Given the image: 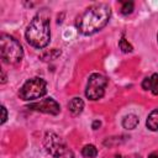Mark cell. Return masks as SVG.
I'll return each mask as SVG.
<instances>
[{"mask_svg":"<svg viewBox=\"0 0 158 158\" xmlns=\"http://www.w3.org/2000/svg\"><path fill=\"white\" fill-rule=\"evenodd\" d=\"M111 16V9L107 4L100 2L94 4L84 10L77 20H75V27L77 30L85 36L93 35L101 28H104Z\"/></svg>","mask_w":158,"mask_h":158,"instance_id":"1","label":"cell"},{"mask_svg":"<svg viewBox=\"0 0 158 158\" xmlns=\"http://www.w3.org/2000/svg\"><path fill=\"white\" fill-rule=\"evenodd\" d=\"M26 41L35 48H44L51 40L49 17L43 12H38L26 28Z\"/></svg>","mask_w":158,"mask_h":158,"instance_id":"2","label":"cell"},{"mask_svg":"<svg viewBox=\"0 0 158 158\" xmlns=\"http://www.w3.org/2000/svg\"><path fill=\"white\" fill-rule=\"evenodd\" d=\"M0 56L7 64H16L23 57V49L21 43L12 36L1 33L0 36Z\"/></svg>","mask_w":158,"mask_h":158,"instance_id":"3","label":"cell"},{"mask_svg":"<svg viewBox=\"0 0 158 158\" xmlns=\"http://www.w3.org/2000/svg\"><path fill=\"white\" fill-rule=\"evenodd\" d=\"M43 144L46 151L53 158H74V154L67 143L54 132H46Z\"/></svg>","mask_w":158,"mask_h":158,"instance_id":"4","label":"cell"},{"mask_svg":"<svg viewBox=\"0 0 158 158\" xmlns=\"http://www.w3.org/2000/svg\"><path fill=\"white\" fill-rule=\"evenodd\" d=\"M46 93H47L46 81L42 78L35 77L23 83V85L19 91V96L25 101H31L42 98L43 95H46Z\"/></svg>","mask_w":158,"mask_h":158,"instance_id":"5","label":"cell"},{"mask_svg":"<svg viewBox=\"0 0 158 158\" xmlns=\"http://www.w3.org/2000/svg\"><path fill=\"white\" fill-rule=\"evenodd\" d=\"M107 85V79L102 74L94 73L89 77L85 89V95L89 100H99L105 94V88Z\"/></svg>","mask_w":158,"mask_h":158,"instance_id":"6","label":"cell"},{"mask_svg":"<svg viewBox=\"0 0 158 158\" xmlns=\"http://www.w3.org/2000/svg\"><path fill=\"white\" fill-rule=\"evenodd\" d=\"M27 109L32 110V111L49 114V115H58L60 112L59 104L54 99H52V98H46V99H42L40 101L31 102V104L27 105Z\"/></svg>","mask_w":158,"mask_h":158,"instance_id":"7","label":"cell"},{"mask_svg":"<svg viewBox=\"0 0 158 158\" xmlns=\"http://www.w3.org/2000/svg\"><path fill=\"white\" fill-rule=\"evenodd\" d=\"M142 88L149 90L153 95H158V74L153 73L151 77H147L142 81Z\"/></svg>","mask_w":158,"mask_h":158,"instance_id":"8","label":"cell"},{"mask_svg":"<svg viewBox=\"0 0 158 158\" xmlns=\"http://www.w3.org/2000/svg\"><path fill=\"white\" fill-rule=\"evenodd\" d=\"M68 110L70 111L72 115L78 116L83 112L84 110V101L80 98H73L69 102H68Z\"/></svg>","mask_w":158,"mask_h":158,"instance_id":"9","label":"cell"},{"mask_svg":"<svg viewBox=\"0 0 158 158\" xmlns=\"http://www.w3.org/2000/svg\"><path fill=\"white\" fill-rule=\"evenodd\" d=\"M146 126L151 131H158V107L154 109L146 120Z\"/></svg>","mask_w":158,"mask_h":158,"instance_id":"10","label":"cell"},{"mask_svg":"<svg viewBox=\"0 0 158 158\" xmlns=\"http://www.w3.org/2000/svg\"><path fill=\"white\" fill-rule=\"evenodd\" d=\"M138 122H139V120H138V117H137L136 115L128 114V115H126V116L123 117V120H122V126H123V128H126V130H135V128L137 127Z\"/></svg>","mask_w":158,"mask_h":158,"instance_id":"11","label":"cell"},{"mask_svg":"<svg viewBox=\"0 0 158 158\" xmlns=\"http://www.w3.org/2000/svg\"><path fill=\"white\" fill-rule=\"evenodd\" d=\"M59 56H60V51L57 49V48H53V49H49V51H47V52H43V53L40 56V58H41L43 62H48V60L56 59V58L59 57Z\"/></svg>","mask_w":158,"mask_h":158,"instance_id":"12","label":"cell"},{"mask_svg":"<svg viewBox=\"0 0 158 158\" xmlns=\"http://www.w3.org/2000/svg\"><path fill=\"white\" fill-rule=\"evenodd\" d=\"M81 154L86 158H95L98 156V149L94 144H86L81 149Z\"/></svg>","mask_w":158,"mask_h":158,"instance_id":"13","label":"cell"},{"mask_svg":"<svg viewBox=\"0 0 158 158\" xmlns=\"http://www.w3.org/2000/svg\"><path fill=\"white\" fill-rule=\"evenodd\" d=\"M118 47H120V49H121L123 53H130V52L133 51V47L131 46V43H128V41H127L123 36H122L121 40L118 41Z\"/></svg>","mask_w":158,"mask_h":158,"instance_id":"14","label":"cell"},{"mask_svg":"<svg viewBox=\"0 0 158 158\" xmlns=\"http://www.w3.org/2000/svg\"><path fill=\"white\" fill-rule=\"evenodd\" d=\"M133 7H135V4L132 1H122L120 11H121L122 15H130L133 11Z\"/></svg>","mask_w":158,"mask_h":158,"instance_id":"15","label":"cell"},{"mask_svg":"<svg viewBox=\"0 0 158 158\" xmlns=\"http://www.w3.org/2000/svg\"><path fill=\"white\" fill-rule=\"evenodd\" d=\"M1 112H2V116H1V123H5V121L7 120V111H6V107L2 105L1 106Z\"/></svg>","mask_w":158,"mask_h":158,"instance_id":"16","label":"cell"},{"mask_svg":"<svg viewBox=\"0 0 158 158\" xmlns=\"http://www.w3.org/2000/svg\"><path fill=\"white\" fill-rule=\"evenodd\" d=\"M100 126H101V122H100L99 120H95V121L93 122V126H91V127H93V130H98Z\"/></svg>","mask_w":158,"mask_h":158,"instance_id":"17","label":"cell"},{"mask_svg":"<svg viewBox=\"0 0 158 158\" xmlns=\"http://www.w3.org/2000/svg\"><path fill=\"white\" fill-rule=\"evenodd\" d=\"M116 158H123L122 156H116ZM125 158H141L138 156H131V157H125Z\"/></svg>","mask_w":158,"mask_h":158,"instance_id":"18","label":"cell"},{"mask_svg":"<svg viewBox=\"0 0 158 158\" xmlns=\"http://www.w3.org/2000/svg\"><path fill=\"white\" fill-rule=\"evenodd\" d=\"M5 81H6V75H5V73H4V72H2V78H1V83H2V84H4V83H5Z\"/></svg>","mask_w":158,"mask_h":158,"instance_id":"19","label":"cell"},{"mask_svg":"<svg viewBox=\"0 0 158 158\" xmlns=\"http://www.w3.org/2000/svg\"><path fill=\"white\" fill-rule=\"evenodd\" d=\"M148 158H158V156H157L156 153H152V154L148 156Z\"/></svg>","mask_w":158,"mask_h":158,"instance_id":"20","label":"cell"},{"mask_svg":"<svg viewBox=\"0 0 158 158\" xmlns=\"http://www.w3.org/2000/svg\"><path fill=\"white\" fill-rule=\"evenodd\" d=\"M157 40H158V35H157Z\"/></svg>","mask_w":158,"mask_h":158,"instance_id":"21","label":"cell"}]
</instances>
